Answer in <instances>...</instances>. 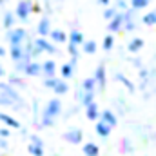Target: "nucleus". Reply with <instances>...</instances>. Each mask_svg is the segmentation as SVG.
I'll return each mask as SVG.
<instances>
[{
  "label": "nucleus",
  "instance_id": "obj_1",
  "mask_svg": "<svg viewBox=\"0 0 156 156\" xmlns=\"http://www.w3.org/2000/svg\"><path fill=\"white\" fill-rule=\"evenodd\" d=\"M0 91H2L7 98H11V100H13V104H15V105H18V109H22V107L26 105V102H24V98L20 96L18 89H16V87H13L9 82H0Z\"/></svg>",
  "mask_w": 156,
  "mask_h": 156
},
{
  "label": "nucleus",
  "instance_id": "obj_2",
  "mask_svg": "<svg viewBox=\"0 0 156 156\" xmlns=\"http://www.w3.org/2000/svg\"><path fill=\"white\" fill-rule=\"evenodd\" d=\"M5 40L9 42V45H15V44H24L26 40H27V31L24 29V27H11V29H7V33H5Z\"/></svg>",
  "mask_w": 156,
  "mask_h": 156
},
{
  "label": "nucleus",
  "instance_id": "obj_3",
  "mask_svg": "<svg viewBox=\"0 0 156 156\" xmlns=\"http://www.w3.org/2000/svg\"><path fill=\"white\" fill-rule=\"evenodd\" d=\"M31 5H33V0H20L15 7V15L20 22H27L29 20V15L33 13L31 11Z\"/></svg>",
  "mask_w": 156,
  "mask_h": 156
},
{
  "label": "nucleus",
  "instance_id": "obj_4",
  "mask_svg": "<svg viewBox=\"0 0 156 156\" xmlns=\"http://www.w3.org/2000/svg\"><path fill=\"white\" fill-rule=\"evenodd\" d=\"M93 76H94V80H96V89H98L100 93H104V91H105V83H107V71H105L104 62L98 64V67L94 69Z\"/></svg>",
  "mask_w": 156,
  "mask_h": 156
},
{
  "label": "nucleus",
  "instance_id": "obj_5",
  "mask_svg": "<svg viewBox=\"0 0 156 156\" xmlns=\"http://www.w3.org/2000/svg\"><path fill=\"white\" fill-rule=\"evenodd\" d=\"M62 102H60V98H51L47 104H45V107H44V115H49V116L56 118L60 113H62Z\"/></svg>",
  "mask_w": 156,
  "mask_h": 156
},
{
  "label": "nucleus",
  "instance_id": "obj_6",
  "mask_svg": "<svg viewBox=\"0 0 156 156\" xmlns=\"http://www.w3.org/2000/svg\"><path fill=\"white\" fill-rule=\"evenodd\" d=\"M123 20H125V11H118L116 15L107 22V29H109L111 33H118V31H122V27H123Z\"/></svg>",
  "mask_w": 156,
  "mask_h": 156
},
{
  "label": "nucleus",
  "instance_id": "obj_7",
  "mask_svg": "<svg viewBox=\"0 0 156 156\" xmlns=\"http://www.w3.org/2000/svg\"><path fill=\"white\" fill-rule=\"evenodd\" d=\"M94 94H96V91H85V89L80 85V89H76L75 98H76V102H80V104L85 107V105H89L91 102H94Z\"/></svg>",
  "mask_w": 156,
  "mask_h": 156
},
{
  "label": "nucleus",
  "instance_id": "obj_8",
  "mask_svg": "<svg viewBox=\"0 0 156 156\" xmlns=\"http://www.w3.org/2000/svg\"><path fill=\"white\" fill-rule=\"evenodd\" d=\"M33 40H35V45L40 47L42 53H49V55H56L58 53V49L55 47V44H51L45 37H37V38H33Z\"/></svg>",
  "mask_w": 156,
  "mask_h": 156
},
{
  "label": "nucleus",
  "instance_id": "obj_9",
  "mask_svg": "<svg viewBox=\"0 0 156 156\" xmlns=\"http://www.w3.org/2000/svg\"><path fill=\"white\" fill-rule=\"evenodd\" d=\"M62 136H64V140H66L67 144H73V145L82 144V140H83V133H82L80 129H67Z\"/></svg>",
  "mask_w": 156,
  "mask_h": 156
},
{
  "label": "nucleus",
  "instance_id": "obj_10",
  "mask_svg": "<svg viewBox=\"0 0 156 156\" xmlns=\"http://www.w3.org/2000/svg\"><path fill=\"white\" fill-rule=\"evenodd\" d=\"M94 131H96V134H98L100 138L107 140V138L111 136V131H113V127H111L107 122H104L102 118H98V120H96V125H94Z\"/></svg>",
  "mask_w": 156,
  "mask_h": 156
},
{
  "label": "nucleus",
  "instance_id": "obj_11",
  "mask_svg": "<svg viewBox=\"0 0 156 156\" xmlns=\"http://www.w3.org/2000/svg\"><path fill=\"white\" fill-rule=\"evenodd\" d=\"M9 56H11L13 62H18V60H22V58H27V56H26V47H24V44L9 45ZM29 60H31V58H29Z\"/></svg>",
  "mask_w": 156,
  "mask_h": 156
},
{
  "label": "nucleus",
  "instance_id": "obj_12",
  "mask_svg": "<svg viewBox=\"0 0 156 156\" xmlns=\"http://www.w3.org/2000/svg\"><path fill=\"white\" fill-rule=\"evenodd\" d=\"M16 15H15V11H5L4 13V16H2V26H4V29L7 31V29H11V27H15L16 26Z\"/></svg>",
  "mask_w": 156,
  "mask_h": 156
},
{
  "label": "nucleus",
  "instance_id": "obj_13",
  "mask_svg": "<svg viewBox=\"0 0 156 156\" xmlns=\"http://www.w3.org/2000/svg\"><path fill=\"white\" fill-rule=\"evenodd\" d=\"M24 75L26 76H38V75H42V64H38L37 60H29V64L26 66Z\"/></svg>",
  "mask_w": 156,
  "mask_h": 156
},
{
  "label": "nucleus",
  "instance_id": "obj_14",
  "mask_svg": "<svg viewBox=\"0 0 156 156\" xmlns=\"http://www.w3.org/2000/svg\"><path fill=\"white\" fill-rule=\"evenodd\" d=\"M85 116H87L89 122H96L100 118V109H98L96 102H91L89 105H85Z\"/></svg>",
  "mask_w": 156,
  "mask_h": 156
},
{
  "label": "nucleus",
  "instance_id": "obj_15",
  "mask_svg": "<svg viewBox=\"0 0 156 156\" xmlns=\"http://www.w3.org/2000/svg\"><path fill=\"white\" fill-rule=\"evenodd\" d=\"M37 33H38L40 37H49V33H51V20L47 16H44L37 24Z\"/></svg>",
  "mask_w": 156,
  "mask_h": 156
},
{
  "label": "nucleus",
  "instance_id": "obj_16",
  "mask_svg": "<svg viewBox=\"0 0 156 156\" xmlns=\"http://www.w3.org/2000/svg\"><path fill=\"white\" fill-rule=\"evenodd\" d=\"M0 122H4V125H5V127H9V129H22V123H20L16 118H13L11 115L0 113Z\"/></svg>",
  "mask_w": 156,
  "mask_h": 156
},
{
  "label": "nucleus",
  "instance_id": "obj_17",
  "mask_svg": "<svg viewBox=\"0 0 156 156\" xmlns=\"http://www.w3.org/2000/svg\"><path fill=\"white\" fill-rule=\"evenodd\" d=\"M42 75H45V76L56 75V62H55V60H45V62H42Z\"/></svg>",
  "mask_w": 156,
  "mask_h": 156
},
{
  "label": "nucleus",
  "instance_id": "obj_18",
  "mask_svg": "<svg viewBox=\"0 0 156 156\" xmlns=\"http://www.w3.org/2000/svg\"><path fill=\"white\" fill-rule=\"evenodd\" d=\"M100 118H102L104 122H107L111 127H116V125H118V118H116V115H115L111 109H105V111H102V113H100Z\"/></svg>",
  "mask_w": 156,
  "mask_h": 156
},
{
  "label": "nucleus",
  "instance_id": "obj_19",
  "mask_svg": "<svg viewBox=\"0 0 156 156\" xmlns=\"http://www.w3.org/2000/svg\"><path fill=\"white\" fill-rule=\"evenodd\" d=\"M144 44H145V42H144V38L136 37V38H133L131 42H129V44H127V51L134 55V53H138V51H140V49L144 47Z\"/></svg>",
  "mask_w": 156,
  "mask_h": 156
},
{
  "label": "nucleus",
  "instance_id": "obj_20",
  "mask_svg": "<svg viewBox=\"0 0 156 156\" xmlns=\"http://www.w3.org/2000/svg\"><path fill=\"white\" fill-rule=\"evenodd\" d=\"M7 82H9L13 87H16V89H26V87H27V83H26V82H24L20 76H18L16 73H11V75L7 76Z\"/></svg>",
  "mask_w": 156,
  "mask_h": 156
},
{
  "label": "nucleus",
  "instance_id": "obj_21",
  "mask_svg": "<svg viewBox=\"0 0 156 156\" xmlns=\"http://www.w3.org/2000/svg\"><path fill=\"white\" fill-rule=\"evenodd\" d=\"M49 38L53 40V42H56V44H64V42H67V35L62 29H51Z\"/></svg>",
  "mask_w": 156,
  "mask_h": 156
},
{
  "label": "nucleus",
  "instance_id": "obj_22",
  "mask_svg": "<svg viewBox=\"0 0 156 156\" xmlns=\"http://www.w3.org/2000/svg\"><path fill=\"white\" fill-rule=\"evenodd\" d=\"M83 33L82 31H78V29H73L69 35H67V42H71V44H76V45H82L83 44Z\"/></svg>",
  "mask_w": 156,
  "mask_h": 156
},
{
  "label": "nucleus",
  "instance_id": "obj_23",
  "mask_svg": "<svg viewBox=\"0 0 156 156\" xmlns=\"http://www.w3.org/2000/svg\"><path fill=\"white\" fill-rule=\"evenodd\" d=\"M82 151H83V154H85V156H98V154H100V149H98V145H96V144H93V142H87V144H83Z\"/></svg>",
  "mask_w": 156,
  "mask_h": 156
},
{
  "label": "nucleus",
  "instance_id": "obj_24",
  "mask_svg": "<svg viewBox=\"0 0 156 156\" xmlns=\"http://www.w3.org/2000/svg\"><path fill=\"white\" fill-rule=\"evenodd\" d=\"M67 91H69V85H67V82H66L64 78H60V80H58V83L53 87V93H55L56 96H62V94H66Z\"/></svg>",
  "mask_w": 156,
  "mask_h": 156
},
{
  "label": "nucleus",
  "instance_id": "obj_25",
  "mask_svg": "<svg viewBox=\"0 0 156 156\" xmlns=\"http://www.w3.org/2000/svg\"><path fill=\"white\" fill-rule=\"evenodd\" d=\"M80 49L85 53V55H94L96 53V44L93 40H83V44L80 45Z\"/></svg>",
  "mask_w": 156,
  "mask_h": 156
},
{
  "label": "nucleus",
  "instance_id": "obj_26",
  "mask_svg": "<svg viewBox=\"0 0 156 156\" xmlns=\"http://www.w3.org/2000/svg\"><path fill=\"white\" fill-rule=\"evenodd\" d=\"M53 125H55V118L49 116V115H44V113H42V118L38 120V127L45 129V127H53Z\"/></svg>",
  "mask_w": 156,
  "mask_h": 156
},
{
  "label": "nucleus",
  "instance_id": "obj_27",
  "mask_svg": "<svg viewBox=\"0 0 156 156\" xmlns=\"http://www.w3.org/2000/svg\"><path fill=\"white\" fill-rule=\"evenodd\" d=\"M27 153L31 156H44V145H37V144H31V142H29Z\"/></svg>",
  "mask_w": 156,
  "mask_h": 156
},
{
  "label": "nucleus",
  "instance_id": "obj_28",
  "mask_svg": "<svg viewBox=\"0 0 156 156\" xmlns=\"http://www.w3.org/2000/svg\"><path fill=\"white\" fill-rule=\"evenodd\" d=\"M73 73H75V67L67 62V64H64L62 67H60V75H62V78L66 80V78H71L73 76Z\"/></svg>",
  "mask_w": 156,
  "mask_h": 156
},
{
  "label": "nucleus",
  "instance_id": "obj_29",
  "mask_svg": "<svg viewBox=\"0 0 156 156\" xmlns=\"http://www.w3.org/2000/svg\"><path fill=\"white\" fill-rule=\"evenodd\" d=\"M82 87H83L85 91H96V80H94V76L85 78V80L82 82Z\"/></svg>",
  "mask_w": 156,
  "mask_h": 156
},
{
  "label": "nucleus",
  "instance_id": "obj_30",
  "mask_svg": "<svg viewBox=\"0 0 156 156\" xmlns=\"http://www.w3.org/2000/svg\"><path fill=\"white\" fill-rule=\"evenodd\" d=\"M116 80L120 82V83H123V85H125V87H127L131 93L134 91V83H133V82H131L127 76H123V75H120V73H118V75H116Z\"/></svg>",
  "mask_w": 156,
  "mask_h": 156
},
{
  "label": "nucleus",
  "instance_id": "obj_31",
  "mask_svg": "<svg viewBox=\"0 0 156 156\" xmlns=\"http://www.w3.org/2000/svg\"><path fill=\"white\" fill-rule=\"evenodd\" d=\"M142 22H144L145 26H154V24H156V11H151V13L144 15Z\"/></svg>",
  "mask_w": 156,
  "mask_h": 156
},
{
  "label": "nucleus",
  "instance_id": "obj_32",
  "mask_svg": "<svg viewBox=\"0 0 156 156\" xmlns=\"http://www.w3.org/2000/svg\"><path fill=\"white\" fill-rule=\"evenodd\" d=\"M149 2H151V0H131V7L136 9V11H138V9H145V7L149 5Z\"/></svg>",
  "mask_w": 156,
  "mask_h": 156
},
{
  "label": "nucleus",
  "instance_id": "obj_33",
  "mask_svg": "<svg viewBox=\"0 0 156 156\" xmlns=\"http://www.w3.org/2000/svg\"><path fill=\"white\" fill-rule=\"evenodd\" d=\"M118 13V7H113V5H105V9H104V18L105 20H111L115 15Z\"/></svg>",
  "mask_w": 156,
  "mask_h": 156
},
{
  "label": "nucleus",
  "instance_id": "obj_34",
  "mask_svg": "<svg viewBox=\"0 0 156 156\" xmlns=\"http://www.w3.org/2000/svg\"><path fill=\"white\" fill-rule=\"evenodd\" d=\"M58 80H60V78H56V75H53V76H45L44 78V85L49 87V89H53V87L58 83Z\"/></svg>",
  "mask_w": 156,
  "mask_h": 156
},
{
  "label": "nucleus",
  "instance_id": "obj_35",
  "mask_svg": "<svg viewBox=\"0 0 156 156\" xmlns=\"http://www.w3.org/2000/svg\"><path fill=\"white\" fill-rule=\"evenodd\" d=\"M102 45H104L105 51H111L113 45H115V37H113V35H107V37L104 38V44H102Z\"/></svg>",
  "mask_w": 156,
  "mask_h": 156
},
{
  "label": "nucleus",
  "instance_id": "obj_36",
  "mask_svg": "<svg viewBox=\"0 0 156 156\" xmlns=\"http://www.w3.org/2000/svg\"><path fill=\"white\" fill-rule=\"evenodd\" d=\"M78 47H80V45L67 42V51H69V55H71V56H80V49H78Z\"/></svg>",
  "mask_w": 156,
  "mask_h": 156
},
{
  "label": "nucleus",
  "instance_id": "obj_37",
  "mask_svg": "<svg viewBox=\"0 0 156 156\" xmlns=\"http://www.w3.org/2000/svg\"><path fill=\"white\" fill-rule=\"evenodd\" d=\"M0 105H4V107H13L15 104H13V100H11V98H7V96L0 91Z\"/></svg>",
  "mask_w": 156,
  "mask_h": 156
},
{
  "label": "nucleus",
  "instance_id": "obj_38",
  "mask_svg": "<svg viewBox=\"0 0 156 156\" xmlns=\"http://www.w3.org/2000/svg\"><path fill=\"white\" fill-rule=\"evenodd\" d=\"M29 142L31 144H37V145H44V142H42V138H40L38 134H31L29 136Z\"/></svg>",
  "mask_w": 156,
  "mask_h": 156
},
{
  "label": "nucleus",
  "instance_id": "obj_39",
  "mask_svg": "<svg viewBox=\"0 0 156 156\" xmlns=\"http://www.w3.org/2000/svg\"><path fill=\"white\" fill-rule=\"evenodd\" d=\"M116 7H118V11H125V9H129V5H127L125 0H116Z\"/></svg>",
  "mask_w": 156,
  "mask_h": 156
},
{
  "label": "nucleus",
  "instance_id": "obj_40",
  "mask_svg": "<svg viewBox=\"0 0 156 156\" xmlns=\"http://www.w3.org/2000/svg\"><path fill=\"white\" fill-rule=\"evenodd\" d=\"M0 136H2V138H9V136H11L9 127H0Z\"/></svg>",
  "mask_w": 156,
  "mask_h": 156
},
{
  "label": "nucleus",
  "instance_id": "obj_41",
  "mask_svg": "<svg viewBox=\"0 0 156 156\" xmlns=\"http://www.w3.org/2000/svg\"><path fill=\"white\" fill-rule=\"evenodd\" d=\"M122 144H123V149H125L123 153H133V147H131V144H129V140H123Z\"/></svg>",
  "mask_w": 156,
  "mask_h": 156
},
{
  "label": "nucleus",
  "instance_id": "obj_42",
  "mask_svg": "<svg viewBox=\"0 0 156 156\" xmlns=\"http://www.w3.org/2000/svg\"><path fill=\"white\" fill-rule=\"evenodd\" d=\"M0 149H5V151L9 149V144H7V138H2V136H0Z\"/></svg>",
  "mask_w": 156,
  "mask_h": 156
},
{
  "label": "nucleus",
  "instance_id": "obj_43",
  "mask_svg": "<svg viewBox=\"0 0 156 156\" xmlns=\"http://www.w3.org/2000/svg\"><path fill=\"white\" fill-rule=\"evenodd\" d=\"M31 11H33V13H40V11H42V7H40L38 4H33V5H31Z\"/></svg>",
  "mask_w": 156,
  "mask_h": 156
},
{
  "label": "nucleus",
  "instance_id": "obj_44",
  "mask_svg": "<svg viewBox=\"0 0 156 156\" xmlns=\"http://www.w3.org/2000/svg\"><path fill=\"white\" fill-rule=\"evenodd\" d=\"M4 76H5V67L0 64V78H4Z\"/></svg>",
  "mask_w": 156,
  "mask_h": 156
},
{
  "label": "nucleus",
  "instance_id": "obj_45",
  "mask_svg": "<svg viewBox=\"0 0 156 156\" xmlns=\"http://www.w3.org/2000/svg\"><path fill=\"white\" fill-rule=\"evenodd\" d=\"M133 64H134L136 67H142V60H140V58H136V60H133Z\"/></svg>",
  "mask_w": 156,
  "mask_h": 156
},
{
  "label": "nucleus",
  "instance_id": "obj_46",
  "mask_svg": "<svg viewBox=\"0 0 156 156\" xmlns=\"http://www.w3.org/2000/svg\"><path fill=\"white\" fill-rule=\"evenodd\" d=\"M102 5H111V0H98Z\"/></svg>",
  "mask_w": 156,
  "mask_h": 156
},
{
  "label": "nucleus",
  "instance_id": "obj_47",
  "mask_svg": "<svg viewBox=\"0 0 156 156\" xmlns=\"http://www.w3.org/2000/svg\"><path fill=\"white\" fill-rule=\"evenodd\" d=\"M2 56H5V47L0 45V58H2Z\"/></svg>",
  "mask_w": 156,
  "mask_h": 156
},
{
  "label": "nucleus",
  "instance_id": "obj_48",
  "mask_svg": "<svg viewBox=\"0 0 156 156\" xmlns=\"http://www.w3.org/2000/svg\"><path fill=\"white\" fill-rule=\"evenodd\" d=\"M5 2H7V0H0V5H4V4H5Z\"/></svg>",
  "mask_w": 156,
  "mask_h": 156
}]
</instances>
